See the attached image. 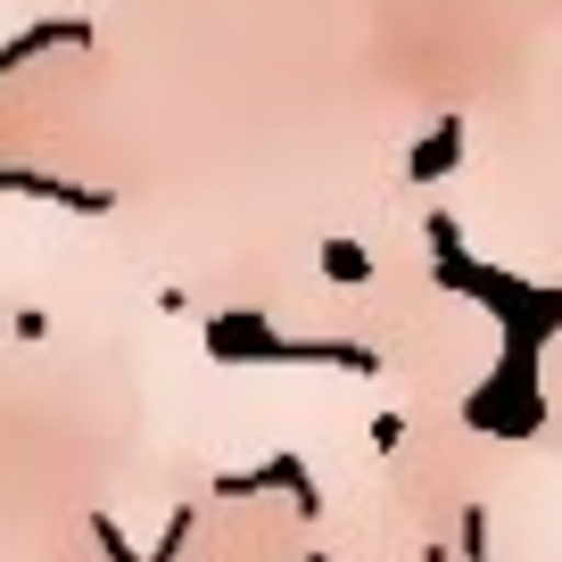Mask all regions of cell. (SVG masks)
<instances>
[{"mask_svg": "<svg viewBox=\"0 0 562 562\" xmlns=\"http://www.w3.org/2000/svg\"><path fill=\"white\" fill-rule=\"evenodd\" d=\"M456 140H463V124H439V133H430V149L414 158V175H439V166L456 158Z\"/></svg>", "mask_w": 562, "mask_h": 562, "instance_id": "1", "label": "cell"}, {"mask_svg": "<svg viewBox=\"0 0 562 562\" xmlns=\"http://www.w3.org/2000/svg\"><path fill=\"white\" fill-rule=\"evenodd\" d=\"M323 257H331V273H348V281H364V257H356V248H339V240H331V248H323Z\"/></svg>", "mask_w": 562, "mask_h": 562, "instance_id": "2", "label": "cell"}]
</instances>
